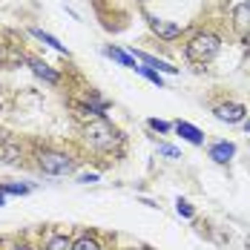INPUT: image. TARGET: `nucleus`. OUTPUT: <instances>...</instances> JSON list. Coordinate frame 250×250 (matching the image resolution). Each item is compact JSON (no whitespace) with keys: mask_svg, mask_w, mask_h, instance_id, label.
<instances>
[{"mask_svg":"<svg viewBox=\"0 0 250 250\" xmlns=\"http://www.w3.org/2000/svg\"><path fill=\"white\" fill-rule=\"evenodd\" d=\"M83 135H86V144H89L92 150H98V152H106V150H112V147L118 144V132L109 126V121H104V118L89 121L86 129H83Z\"/></svg>","mask_w":250,"mask_h":250,"instance_id":"obj_1","label":"nucleus"},{"mask_svg":"<svg viewBox=\"0 0 250 250\" xmlns=\"http://www.w3.org/2000/svg\"><path fill=\"white\" fill-rule=\"evenodd\" d=\"M219 49H222V41H219L216 35L204 32V35H196V38L187 43V58L196 61V63H207V61H213V58L219 55Z\"/></svg>","mask_w":250,"mask_h":250,"instance_id":"obj_2","label":"nucleus"},{"mask_svg":"<svg viewBox=\"0 0 250 250\" xmlns=\"http://www.w3.org/2000/svg\"><path fill=\"white\" fill-rule=\"evenodd\" d=\"M38 164H41V170H43L46 175H66L69 170H72L69 155L55 152V150H43L41 152V158H38Z\"/></svg>","mask_w":250,"mask_h":250,"instance_id":"obj_3","label":"nucleus"},{"mask_svg":"<svg viewBox=\"0 0 250 250\" xmlns=\"http://www.w3.org/2000/svg\"><path fill=\"white\" fill-rule=\"evenodd\" d=\"M245 106L242 104H222V106H216V118L219 121H227V124H239L242 118H245Z\"/></svg>","mask_w":250,"mask_h":250,"instance_id":"obj_4","label":"nucleus"},{"mask_svg":"<svg viewBox=\"0 0 250 250\" xmlns=\"http://www.w3.org/2000/svg\"><path fill=\"white\" fill-rule=\"evenodd\" d=\"M150 21V29L158 35V38H164V41H173V38H178L181 35V26L175 23H167V21H158V18H147Z\"/></svg>","mask_w":250,"mask_h":250,"instance_id":"obj_5","label":"nucleus"},{"mask_svg":"<svg viewBox=\"0 0 250 250\" xmlns=\"http://www.w3.org/2000/svg\"><path fill=\"white\" fill-rule=\"evenodd\" d=\"M233 155H236V144H230V141H219V144L210 147V158H213L216 164H227Z\"/></svg>","mask_w":250,"mask_h":250,"instance_id":"obj_6","label":"nucleus"},{"mask_svg":"<svg viewBox=\"0 0 250 250\" xmlns=\"http://www.w3.org/2000/svg\"><path fill=\"white\" fill-rule=\"evenodd\" d=\"M175 129H178V135L184 138V141H190V144H204V135H201V129L199 126H193V124H187V121H178L175 124Z\"/></svg>","mask_w":250,"mask_h":250,"instance_id":"obj_7","label":"nucleus"},{"mask_svg":"<svg viewBox=\"0 0 250 250\" xmlns=\"http://www.w3.org/2000/svg\"><path fill=\"white\" fill-rule=\"evenodd\" d=\"M132 58H135V61H144L147 66H155L158 72H170V75H175V72H178V69H175V66H170L167 61H158V58H152V55H147V52H135V49H132Z\"/></svg>","mask_w":250,"mask_h":250,"instance_id":"obj_8","label":"nucleus"},{"mask_svg":"<svg viewBox=\"0 0 250 250\" xmlns=\"http://www.w3.org/2000/svg\"><path fill=\"white\" fill-rule=\"evenodd\" d=\"M233 21H236V26H239L242 32H250V0L248 3H242V6H236Z\"/></svg>","mask_w":250,"mask_h":250,"instance_id":"obj_9","label":"nucleus"},{"mask_svg":"<svg viewBox=\"0 0 250 250\" xmlns=\"http://www.w3.org/2000/svg\"><path fill=\"white\" fill-rule=\"evenodd\" d=\"M29 66H32V72H35V75H41L43 81H49V83H58V81H61V78H58V72H52L46 63H41V61H35V58L29 61Z\"/></svg>","mask_w":250,"mask_h":250,"instance_id":"obj_10","label":"nucleus"},{"mask_svg":"<svg viewBox=\"0 0 250 250\" xmlns=\"http://www.w3.org/2000/svg\"><path fill=\"white\" fill-rule=\"evenodd\" d=\"M104 55H106V58H112V61H118L121 66L135 69V58H132V55H126V52H121V49H115V46H106V49H104Z\"/></svg>","mask_w":250,"mask_h":250,"instance_id":"obj_11","label":"nucleus"},{"mask_svg":"<svg viewBox=\"0 0 250 250\" xmlns=\"http://www.w3.org/2000/svg\"><path fill=\"white\" fill-rule=\"evenodd\" d=\"M32 35H35V38H41L43 43H49L52 49H58L61 55H66V46H63V43H61L58 38H52V35H46V32H41V29H32Z\"/></svg>","mask_w":250,"mask_h":250,"instance_id":"obj_12","label":"nucleus"},{"mask_svg":"<svg viewBox=\"0 0 250 250\" xmlns=\"http://www.w3.org/2000/svg\"><path fill=\"white\" fill-rule=\"evenodd\" d=\"M75 242H69L66 236H52L49 242H46V250H72Z\"/></svg>","mask_w":250,"mask_h":250,"instance_id":"obj_13","label":"nucleus"},{"mask_svg":"<svg viewBox=\"0 0 250 250\" xmlns=\"http://www.w3.org/2000/svg\"><path fill=\"white\" fill-rule=\"evenodd\" d=\"M0 193H3V196H6V193H9V196H26V193H29V187H26V184H3V190H0Z\"/></svg>","mask_w":250,"mask_h":250,"instance_id":"obj_14","label":"nucleus"},{"mask_svg":"<svg viewBox=\"0 0 250 250\" xmlns=\"http://www.w3.org/2000/svg\"><path fill=\"white\" fill-rule=\"evenodd\" d=\"M72 250H101V248H98V242H95V239L83 236V239H78L75 245H72Z\"/></svg>","mask_w":250,"mask_h":250,"instance_id":"obj_15","label":"nucleus"},{"mask_svg":"<svg viewBox=\"0 0 250 250\" xmlns=\"http://www.w3.org/2000/svg\"><path fill=\"white\" fill-rule=\"evenodd\" d=\"M135 69H138V72H141V75H144V78H150V81H152V83H155V86H158V89L164 86V81H161V75H158L155 69H147V66H135Z\"/></svg>","mask_w":250,"mask_h":250,"instance_id":"obj_16","label":"nucleus"},{"mask_svg":"<svg viewBox=\"0 0 250 250\" xmlns=\"http://www.w3.org/2000/svg\"><path fill=\"white\" fill-rule=\"evenodd\" d=\"M178 216H184V219H193L196 213H193V207H190L187 201H181V199H178Z\"/></svg>","mask_w":250,"mask_h":250,"instance_id":"obj_17","label":"nucleus"},{"mask_svg":"<svg viewBox=\"0 0 250 250\" xmlns=\"http://www.w3.org/2000/svg\"><path fill=\"white\" fill-rule=\"evenodd\" d=\"M158 152H161V155H167V158H178V150H175V147H170V144H161V147H158Z\"/></svg>","mask_w":250,"mask_h":250,"instance_id":"obj_18","label":"nucleus"},{"mask_svg":"<svg viewBox=\"0 0 250 250\" xmlns=\"http://www.w3.org/2000/svg\"><path fill=\"white\" fill-rule=\"evenodd\" d=\"M150 126H152V129H158V132H167V129H170V124H167V121H158V118H152Z\"/></svg>","mask_w":250,"mask_h":250,"instance_id":"obj_19","label":"nucleus"},{"mask_svg":"<svg viewBox=\"0 0 250 250\" xmlns=\"http://www.w3.org/2000/svg\"><path fill=\"white\" fill-rule=\"evenodd\" d=\"M78 181H81V184H92V181H98V175H95V173H89V175H81Z\"/></svg>","mask_w":250,"mask_h":250,"instance_id":"obj_20","label":"nucleus"},{"mask_svg":"<svg viewBox=\"0 0 250 250\" xmlns=\"http://www.w3.org/2000/svg\"><path fill=\"white\" fill-rule=\"evenodd\" d=\"M15 250H32V248H26V245H18V248H15Z\"/></svg>","mask_w":250,"mask_h":250,"instance_id":"obj_21","label":"nucleus"},{"mask_svg":"<svg viewBox=\"0 0 250 250\" xmlns=\"http://www.w3.org/2000/svg\"><path fill=\"white\" fill-rule=\"evenodd\" d=\"M3 201H6V196H3V193H0V207H3Z\"/></svg>","mask_w":250,"mask_h":250,"instance_id":"obj_22","label":"nucleus"},{"mask_svg":"<svg viewBox=\"0 0 250 250\" xmlns=\"http://www.w3.org/2000/svg\"><path fill=\"white\" fill-rule=\"evenodd\" d=\"M245 129H248V132H250V121H248V124H245Z\"/></svg>","mask_w":250,"mask_h":250,"instance_id":"obj_23","label":"nucleus"}]
</instances>
